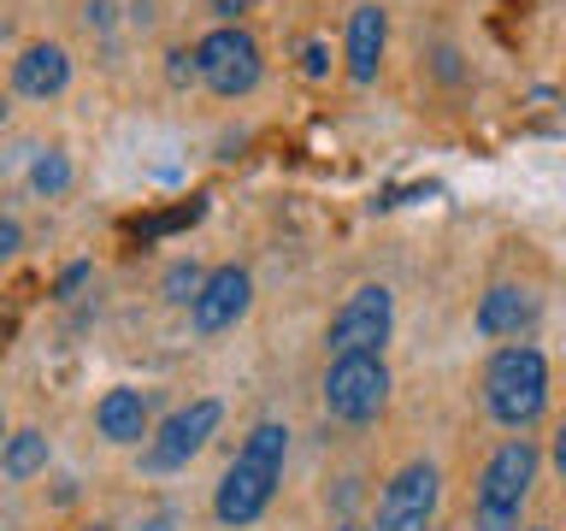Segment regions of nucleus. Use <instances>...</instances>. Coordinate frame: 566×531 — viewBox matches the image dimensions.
Returning a JSON list of instances; mask_svg holds the SVG:
<instances>
[{
  "label": "nucleus",
  "instance_id": "obj_9",
  "mask_svg": "<svg viewBox=\"0 0 566 531\" xmlns=\"http://www.w3.org/2000/svg\"><path fill=\"white\" fill-rule=\"evenodd\" d=\"M248 301H254V278H248L242 266H219V272H207L201 295L189 301V319L201 336H219L248 313Z\"/></svg>",
  "mask_w": 566,
  "mask_h": 531
},
{
  "label": "nucleus",
  "instance_id": "obj_7",
  "mask_svg": "<svg viewBox=\"0 0 566 531\" xmlns=\"http://www.w3.org/2000/svg\"><path fill=\"white\" fill-rule=\"evenodd\" d=\"M219 419H224V407L212 402V396L177 407V414L154 431L148 449H142V467H148V472H177V467H189V460L207 449V437L219 431Z\"/></svg>",
  "mask_w": 566,
  "mask_h": 531
},
{
  "label": "nucleus",
  "instance_id": "obj_27",
  "mask_svg": "<svg viewBox=\"0 0 566 531\" xmlns=\"http://www.w3.org/2000/svg\"><path fill=\"white\" fill-rule=\"evenodd\" d=\"M83 531H106V525H83Z\"/></svg>",
  "mask_w": 566,
  "mask_h": 531
},
{
  "label": "nucleus",
  "instance_id": "obj_3",
  "mask_svg": "<svg viewBox=\"0 0 566 531\" xmlns=\"http://www.w3.org/2000/svg\"><path fill=\"white\" fill-rule=\"evenodd\" d=\"M484 402L490 414L507 425V431H525V425L543 419V402H548V366L531 343H507L502 354L490 361L484 372Z\"/></svg>",
  "mask_w": 566,
  "mask_h": 531
},
{
  "label": "nucleus",
  "instance_id": "obj_8",
  "mask_svg": "<svg viewBox=\"0 0 566 531\" xmlns=\"http://www.w3.org/2000/svg\"><path fill=\"white\" fill-rule=\"evenodd\" d=\"M437 496H442V472L431 467V460H407V467L384 485L378 531H431Z\"/></svg>",
  "mask_w": 566,
  "mask_h": 531
},
{
  "label": "nucleus",
  "instance_id": "obj_19",
  "mask_svg": "<svg viewBox=\"0 0 566 531\" xmlns=\"http://www.w3.org/2000/svg\"><path fill=\"white\" fill-rule=\"evenodd\" d=\"M83 278H88V266H83V260H77V266H65V272H60V283H53V295H71Z\"/></svg>",
  "mask_w": 566,
  "mask_h": 531
},
{
  "label": "nucleus",
  "instance_id": "obj_12",
  "mask_svg": "<svg viewBox=\"0 0 566 531\" xmlns=\"http://www.w3.org/2000/svg\"><path fill=\"white\" fill-rule=\"evenodd\" d=\"M531 319H537V295L520 290V283H495V290L478 301V331L484 336H520Z\"/></svg>",
  "mask_w": 566,
  "mask_h": 531
},
{
  "label": "nucleus",
  "instance_id": "obj_15",
  "mask_svg": "<svg viewBox=\"0 0 566 531\" xmlns=\"http://www.w3.org/2000/svg\"><path fill=\"white\" fill-rule=\"evenodd\" d=\"M30 189H35V195H65V189H71V159H65L60 148L35 154V159H30Z\"/></svg>",
  "mask_w": 566,
  "mask_h": 531
},
{
  "label": "nucleus",
  "instance_id": "obj_5",
  "mask_svg": "<svg viewBox=\"0 0 566 531\" xmlns=\"http://www.w3.org/2000/svg\"><path fill=\"white\" fill-rule=\"evenodd\" d=\"M389 325H396V295H389L384 283H360V290L336 308L331 331H325L331 361L336 354H378L389 343Z\"/></svg>",
  "mask_w": 566,
  "mask_h": 531
},
{
  "label": "nucleus",
  "instance_id": "obj_10",
  "mask_svg": "<svg viewBox=\"0 0 566 531\" xmlns=\"http://www.w3.org/2000/svg\"><path fill=\"white\" fill-rule=\"evenodd\" d=\"M12 83H18V95H30V101L60 95V88L71 83V60H65V48H53V42L24 48V53H18V65H12Z\"/></svg>",
  "mask_w": 566,
  "mask_h": 531
},
{
  "label": "nucleus",
  "instance_id": "obj_23",
  "mask_svg": "<svg viewBox=\"0 0 566 531\" xmlns=\"http://www.w3.org/2000/svg\"><path fill=\"white\" fill-rule=\"evenodd\" d=\"M7 331H12V325H7V319H0V348H7Z\"/></svg>",
  "mask_w": 566,
  "mask_h": 531
},
{
  "label": "nucleus",
  "instance_id": "obj_25",
  "mask_svg": "<svg viewBox=\"0 0 566 531\" xmlns=\"http://www.w3.org/2000/svg\"><path fill=\"white\" fill-rule=\"evenodd\" d=\"M0 442H7V419H0Z\"/></svg>",
  "mask_w": 566,
  "mask_h": 531
},
{
  "label": "nucleus",
  "instance_id": "obj_18",
  "mask_svg": "<svg viewBox=\"0 0 566 531\" xmlns=\"http://www.w3.org/2000/svg\"><path fill=\"white\" fill-rule=\"evenodd\" d=\"M18 248H24V230H18V219H0V260H12Z\"/></svg>",
  "mask_w": 566,
  "mask_h": 531
},
{
  "label": "nucleus",
  "instance_id": "obj_4",
  "mask_svg": "<svg viewBox=\"0 0 566 531\" xmlns=\"http://www.w3.org/2000/svg\"><path fill=\"white\" fill-rule=\"evenodd\" d=\"M389 402V366L384 354H336L325 372V407L348 425L378 419Z\"/></svg>",
  "mask_w": 566,
  "mask_h": 531
},
{
  "label": "nucleus",
  "instance_id": "obj_20",
  "mask_svg": "<svg viewBox=\"0 0 566 531\" xmlns=\"http://www.w3.org/2000/svg\"><path fill=\"white\" fill-rule=\"evenodd\" d=\"M207 7H212V12H219V18H224V24H237V12L248 7V0H207Z\"/></svg>",
  "mask_w": 566,
  "mask_h": 531
},
{
  "label": "nucleus",
  "instance_id": "obj_2",
  "mask_svg": "<svg viewBox=\"0 0 566 531\" xmlns=\"http://www.w3.org/2000/svg\"><path fill=\"white\" fill-rule=\"evenodd\" d=\"M537 442L531 437H507L502 449L484 460L478 472V531H520V513L531 502V485H537Z\"/></svg>",
  "mask_w": 566,
  "mask_h": 531
},
{
  "label": "nucleus",
  "instance_id": "obj_16",
  "mask_svg": "<svg viewBox=\"0 0 566 531\" xmlns=\"http://www.w3.org/2000/svg\"><path fill=\"white\" fill-rule=\"evenodd\" d=\"M195 219H201V201L171 207V212H159V219H136V225H130V237L148 242V237H159V230H177V225H195Z\"/></svg>",
  "mask_w": 566,
  "mask_h": 531
},
{
  "label": "nucleus",
  "instance_id": "obj_24",
  "mask_svg": "<svg viewBox=\"0 0 566 531\" xmlns=\"http://www.w3.org/2000/svg\"><path fill=\"white\" fill-rule=\"evenodd\" d=\"M0 124H7V95H0Z\"/></svg>",
  "mask_w": 566,
  "mask_h": 531
},
{
  "label": "nucleus",
  "instance_id": "obj_26",
  "mask_svg": "<svg viewBox=\"0 0 566 531\" xmlns=\"http://www.w3.org/2000/svg\"><path fill=\"white\" fill-rule=\"evenodd\" d=\"M531 531H555V525H531Z\"/></svg>",
  "mask_w": 566,
  "mask_h": 531
},
{
  "label": "nucleus",
  "instance_id": "obj_21",
  "mask_svg": "<svg viewBox=\"0 0 566 531\" xmlns=\"http://www.w3.org/2000/svg\"><path fill=\"white\" fill-rule=\"evenodd\" d=\"M307 77H325V42L307 48Z\"/></svg>",
  "mask_w": 566,
  "mask_h": 531
},
{
  "label": "nucleus",
  "instance_id": "obj_11",
  "mask_svg": "<svg viewBox=\"0 0 566 531\" xmlns=\"http://www.w3.org/2000/svg\"><path fill=\"white\" fill-rule=\"evenodd\" d=\"M384 42H389L384 7H354V12H348V77H354V83H371V77H378Z\"/></svg>",
  "mask_w": 566,
  "mask_h": 531
},
{
  "label": "nucleus",
  "instance_id": "obj_22",
  "mask_svg": "<svg viewBox=\"0 0 566 531\" xmlns=\"http://www.w3.org/2000/svg\"><path fill=\"white\" fill-rule=\"evenodd\" d=\"M555 467H560V478H566V419H560V431H555Z\"/></svg>",
  "mask_w": 566,
  "mask_h": 531
},
{
  "label": "nucleus",
  "instance_id": "obj_13",
  "mask_svg": "<svg viewBox=\"0 0 566 531\" xmlns=\"http://www.w3.org/2000/svg\"><path fill=\"white\" fill-rule=\"evenodd\" d=\"M95 425L106 442H142L148 437V402H142V389H106L95 402Z\"/></svg>",
  "mask_w": 566,
  "mask_h": 531
},
{
  "label": "nucleus",
  "instance_id": "obj_1",
  "mask_svg": "<svg viewBox=\"0 0 566 531\" xmlns=\"http://www.w3.org/2000/svg\"><path fill=\"white\" fill-rule=\"evenodd\" d=\"M283 455H290V431L277 419H260L248 442L230 460V472L219 478V496H212V513L224 525H254L277 496V478H283Z\"/></svg>",
  "mask_w": 566,
  "mask_h": 531
},
{
  "label": "nucleus",
  "instance_id": "obj_14",
  "mask_svg": "<svg viewBox=\"0 0 566 531\" xmlns=\"http://www.w3.org/2000/svg\"><path fill=\"white\" fill-rule=\"evenodd\" d=\"M0 467H7V478H18V485L35 478V472L48 467V437L35 431V425H30V431H12L7 449H0Z\"/></svg>",
  "mask_w": 566,
  "mask_h": 531
},
{
  "label": "nucleus",
  "instance_id": "obj_17",
  "mask_svg": "<svg viewBox=\"0 0 566 531\" xmlns=\"http://www.w3.org/2000/svg\"><path fill=\"white\" fill-rule=\"evenodd\" d=\"M201 266H195V260H177L171 266V272H166V301H195V295H201Z\"/></svg>",
  "mask_w": 566,
  "mask_h": 531
},
{
  "label": "nucleus",
  "instance_id": "obj_28",
  "mask_svg": "<svg viewBox=\"0 0 566 531\" xmlns=\"http://www.w3.org/2000/svg\"><path fill=\"white\" fill-rule=\"evenodd\" d=\"M343 531H348V525H343Z\"/></svg>",
  "mask_w": 566,
  "mask_h": 531
},
{
  "label": "nucleus",
  "instance_id": "obj_6",
  "mask_svg": "<svg viewBox=\"0 0 566 531\" xmlns=\"http://www.w3.org/2000/svg\"><path fill=\"white\" fill-rule=\"evenodd\" d=\"M195 65H201V83L212 88V95L237 101V95H248V88L260 83V42L242 24H219L212 35H201Z\"/></svg>",
  "mask_w": 566,
  "mask_h": 531
}]
</instances>
